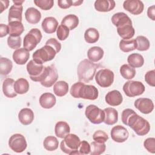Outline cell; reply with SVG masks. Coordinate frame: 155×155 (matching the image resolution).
Listing matches in <instances>:
<instances>
[{
	"label": "cell",
	"mask_w": 155,
	"mask_h": 155,
	"mask_svg": "<svg viewBox=\"0 0 155 155\" xmlns=\"http://www.w3.org/2000/svg\"><path fill=\"white\" fill-rule=\"evenodd\" d=\"M121 119L124 124L130 127L138 136H145L150 130L149 122L132 109L126 108L124 110L122 113Z\"/></svg>",
	"instance_id": "1"
},
{
	"label": "cell",
	"mask_w": 155,
	"mask_h": 155,
	"mask_svg": "<svg viewBox=\"0 0 155 155\" xmlns=\"http://www.w3.org/2000/svg\"><path fill=\"white\" fill-rule=\"evenodd\" d=\"M70 94L74 98L95 100L98 97L97 88L92 85H86L82 82H76L71 85Z\"/></svg>",
	"instance_id": "2"
},
{
	"label": "cell",
	"mask_w": 155,
	"mask_h": 155,
	"mask_svg": "<svg viewBox=\"0 0 155 155\" xmlns=\"http://www.w3.org/2000/svg\"><path fill=\"white\" fill-rule=\"evenodd\" d=\"M98 65L88 59L81 61L78 65L77 74L79 82L87 83L93 80Z\"/></svg>",
	"instance_id": "3"
},
{
	"label": "cell",
	"mask_w": 155,
	"mask_h": 155,
	"mask_svg": "<svg viewBox=\"0 0 155 155\" xmlns=\"http://www.w3.org/2000/svg\"><path fill=\"white\" fill-rule=\"evenodd\" d=\"M81 140L74 134H68L61 141L60 148L64 153L69 155L79 154L78 149L80 145Z\"/></svg>",
	"instance_id": "4"
},
{
	"label": "cell",
	"mask_w": 155,
	"mask_h": 155,
	"mask_svg": "<svg viewBox=\"0 0 155 155\" xmlns=\"http://www.w3.org/2000/svg\"><path fill=\"white\" fill-rule=\"evenodd\" d=\"M57 52L54 48L49 45H45L41 48L36 50L33 55V60L38 64H43L44 63L53 59Z\"/></svg>",
	"instance_id": "5"
},
{
	"label": "cell",
	"mask_w": 155,
	"mask_h": 155,
	"mask_svg": "<svg viewBox=\"0 0 155 155\" xmlns=\"http://www.w3.org/2000/svg\"><path fill=\"white\" fill-rule=\"evenodd\" d=\"M42 38V33L38 28H32L24 38V48L29 51H32L41 42Z\"/></svg>",
	"instance_id": "6"
},
{
	"label": "cell",
	"mask_w": 155,
	"mask_h": 155,
	"mask_svg": "<svg viewBox=\"0 0 155 155\" xmlns=\"http://www.w3.org/2000/svg\"><path fill=\"white\" fill-rule=\"evenodd\" d=\"M144 85L140 81H128L123 85V91L126 96L133 97L141 95L145 91Z\"/></svg>",
	"instance_id": "7"
},
{
	"label": "cell",
	"mask_w": 155,
	"mask_h": 155,
	"mask_svg": "<svg viewBox=\"0 0 155 155\" xmlns=\"http://www.w3.org/2000/svg\"><path fill=\"white\" fill-rule=\"evenodd\" d=\"M85 114L92 124H99L104 122L105 117L104 111L95 105L91 104L88 105L85 108Z\"/></svg>",
	"instance_id": "8"
},
{
	"label": "cell",
	"mask_w": 155,
	"mask_h": 155,
	"mask_svg": "<svg viewBox=\"0 0 155 155\" xmlns=\"http://www.w3.org/2000/svg\"><path fill=\"white\" fill-rule=\"evenodd\" d=\"M27 70L30 79L35 82H41L45 71V67L30 60L27 64Z\"/></svg>",
	"instance_id": "9"
},
{
	"label": "cell",
	"mask_w": 155,
	"mask_h": 155,
	"mask_svg": "<svg viewBox=\"0 0 155 155\" xmlns=\"http://www.w3.org/2000/svg\"><path fill=\"white\" fill-rule=\"evenodd\" d=\"M114 78V73L107 68L99 70L95 76V80L97 84L103 88H107L111 86L113 83Z\"/></svg>",
	"instance_id": "10"
},
{
	"label": "cell",
	"mask_w": 155,
	"mask_h": 155,
	"mask_svg": "<svg viewBox=\"0 0 155 155\" xmlns=\"http://www.w3.org/2000/svg\"><path fill=\"white\" fill-rule=\"evenodd\" d=\"M8 146L16 153H22L25 150L27 143L25 137L21 134H13L8 140Z\"/></svg>",
	"instance_id": "11"
},
{
	"label": "cell",
	"mask_w": 155,
	"mask_h": 155,
	"mask_svg": "<svg viewBox=\"0 0 155 155\" xmlns=\"http://www.w3.org/2000/svg\"><path fill=\"white\" fill-rule=\"evenodd\" d=\"M58 78V73L55 66L51 65L45 67V71L44 77L40 82L41 85L45 87L49 88L51 87Z\"/></svg>",
	"instance_id": "12"
},
{
	"label": "cell",
	"mask_w": 155,
	"mask_h": 155,
	"mask_svg": "<svg viewBox=\"0 0 155 155\" xmlns=\"http://www.w3.org/2000/svg\"><path fill=\"white\" fill-rule=\"evenodd\" d=\"M111 139L116 142L122 143L127 140L129 136L128 130L123 126L118 125L112 128L110 132Z\"/></svg>",
	"instance_id": "13"
},
{
	"label": "cell",
	"mask_w": 155,
	"mask_h": 155,
	"mask_svg": "<svg viewBox=\"0 0 155 155\" xmlns=\"http://www.w3.org/2000/svg\"><path fill=\"white\" fill-rule=\"evenodd\" d=\"M123 7L130 13L138 15L142 13L144 5L143 2L139 0H126L123 3Z\"/></svg>",
	"instance_id": "14"
},
{
	"label": "cell",
	"mask_w": 155,
	"mask_h": 155,
	"mask_svg": "<svg viewBox=\"0 0 155 155\" xmlns=\"http://www.w3.org/2000/svg\"><path fill=\"white\" fill-rule=\"evenodd\" d=\"M134 107L142 113L149 114L154 109V104L153 101L147 97H140L136 99L134 103Z\"/></svg>",
	"instance_id": "15"
},
{
	"label": "cell",
	"mask_w": 155,
	"mask_h": 155,
	"mask_svg": "<svg viewBox=\"0 0 155 155\" xmlns=\"http://www.w3.org/2000/svg\"><path fill=\"white\" fill-rule=\"evenodd\" d=\"M105 100L107 104L114 107L119 105L122 104L123 101V97L119 91L114 90L109 91L105 95Z\"/></svg>",
	"instance_id": "16"
},
{
	"label": "cell",
	"mask_w": 155,
	"mask_h": 155,
	"mask_svg": "<svg viewBox=\"0 0 155 155\" xmlns=\"http://www.w3.org/2000/svg\"><path fill=\"white\" fill-rule=\"evenodd\" d=\"M13 59L16 64L24 65L28 60L30 57L29 51L24 48H19L15 50L13 53Z\"/></svg>",
	"instance_id": "17"
},
{
	"label": "cell",
	"mask_w": 155,
	"mask_h": 155,
	"mask_svg": "<svg viewBox=\"0 0 155 155\" xmlns=\"http://www.w3.org/2000/svg\"><path fill=\"white\" fill-rule=\"evenodd\" d=\"M43 30L48 34L53 33L56 31L58 26L57 19L52 16L46 17L44 19L41 24Z\"/></svg>",
	"instance_id": "18"
},
{
	"label": "cell",
	"mask_w": 155,
	"mask_h": 155,
	"mask_svg": "<svg viewBox=\"0 0 155 155\" xmlns=\"http://www.w3.org/2000/svg\"><path fill=\"white\" fill-rule=\"evenodd\" d=\"M23 11V7L22 5H12L8 12V22L19 21L22 22V14Z\"/></svg>",
	"instance_id": "19"
},
{
	"label": "cell",
	"mask_w": 155,
	"mask_h": 155,
	"mask_svg": "<svg viewBox=\"0 0 155 155\" xmlns=\"http://www.w3.org/2000/svg\"><path fill=\"white\" fill-rule=\"evenodd\" d=\"M14 79L8 78H6L2 83V91L4 94L8 98H13L16 97L17 93L14 89Z\"/></svg>",
	"instance_id": "20"
},
{
	"label": "cell",
	"mask_w": 155,
	"mask_h": 155,
	"mask_svg": "<svg viewBox=\"0 0 155 155\" xmlns=\"http://www.w3.org/2000/svg\"><path fill=\"white\" fill-rule=\"evenodd\" d=\"M117 32L123 39L125 40L132 38L135 34V30L132 24H126L117 27Z\"/></svg>",
	"instance_id": "21"
},
{
	"label": "cell",
	"mask_w": 155,
	"mask_h": 155,
	"mask_svg": "<svg viewBox=\"0 0 155 155\" xmlns=\"http://www.w3.org/2000/svg\"><path fill=\"white\" fill-rule=\"evenodd\" d=\"M39 102L40 105L46 109L52 108L56 102V97L51 93H44L39 97Z\"/></svg>",
	"instance_id": "22"
},
{
	"label": "cell",
	"mask_w": 155,
	"mask_h": 155,
	"mask_svg": "<svg viewBox=\"0 0 155 155\" xmlns=\"http://www.w3.org/2000/svg\"><path fill=\"white\" fill-rule=\"evenodd\" d=\"M18 119L22 124L24 125H30L33 121L34 113L30 108H22L18 113Z\"/></svg>",
	"instance_id": "23"
},
{
	"label": "cell",
	"mask_w": 155,
	"mask_h": 155,
	"mask_svg": "<svg viewBox=\"0 0 155 155\" xmlns=\"http://www.w3.org/2000/svg\"><path fill=\"white\" fill-rule=\"evenodd\" d=\"M95 9L100 12H107L112 10L116 6L113 0H97L94 2Z\"/></svg>",
	"instance_id": "24"
},
{
	"label": "cell",
	"mask_w": 155,
	"mask_h": 155,
	"mask_svg": "<svg viewBox=\"0 0 155 155\" xmlns=\"http://www.w3.org/2000/svg\"><path fill=\"white\" fill-rule=\"evenodd\" d=\"M25 17L28 23L36 24L41 20V13L38 9L34 7H29L25 12Z\"/></svg>",
	"instance_id": "25"
},
{
	"label": "cell",
	"mask_w": 155,
	"mask_h": 155,
	"mask_svg": "<svg viewBox=\"0 0 155 155\" xmlns=\"http://www.w3.org/2000/svg\"><path fill=\"white\" fill-rule=\"evenodd\" d=\"M105 113V117L104 122L108 125L115 124L118 120V112L117 111L111 107H108L104 110Z\"/></svg>",
	"instance_id": "26"
},
{
	"label": "cell",
	"mask_w": 155,
	"mask_h": 155,
	"mask_svg": "<svg viewBox=\"0 0 155 155\" xmlns=\"http://www.w3.org/2000/svg\"><path fill=\"white\" fill-rule=\"evenodd\" d=\"M111 22L116 27L126 24H132L130 17L124 12H118L113 15L111 17Z\"/></svg>",
	"instance_id": "27"
},
{
	"label": "cell",
	"mask_w": 155,
	"mask_h": 155,
	"mask_svg": "<svg viewBox=\"0 0 155 155\" xmlns=\"http://www.w3.org/2000/svg\"><path fill=\"white\" fill-rule=\"evenodd\" d=\"M104 51L103 49L97 46H94L88 49L87 51V57L88 60L93 62H96L100 61L104 56Z\"/></svg>",
	"instance_id": "28"
},
{
	"label": "cell",
	"mask_w": 155,
	"mask_h": 155,
	"mask_svg": "<svg viewBox=\"0 0 155 155\" xmlns=\"http://www.w3.org/2000/svg\"><path fill=\"white\" fill-rule=\"evenodd\" d=\"M54 132L57 137L62 139L70 133V128L66 122L59 121L55 125Z\"/></svg>",
	"instance_id": "29"
},
{
	"label": "cell",
	"mask_w": 155,
	"mask_h": 155,
	"mask_svg": "<svg viewBox=\"0 0 155 155\" xmlns=\"http://www.w3.org/2000/svg\"><path fill=\"white\" fill-rule=\"evenodd\" d=\"M8 34L10 36H20V35L24 32V27L22 22L13 21L10 22L8 24Z\"/></svg>",
	"instance_id": "30"
},
{
	"label": "cell",
	"mask_w": 155,
	"mask_h": 155,
	"mask_svg": "<svg viewBox=\"0 0 155 155\" xmlns=\"http://www.w3.org/2000/svg\"><path fill=\"white\" fill-rule=\"evenodd\" d=\"M79 24L78 17L73 14L65 16L61 21V25L67 27L70 30H73L78 27Z\"/></svg>",
	"instance_id": "31"
},
{
	"label": "cell",
	"mask_w": 155,
	"mask_h": 155,
	"mask_svg": "<svg viewBox=\"0 0 155 155\" xmlns=\"http://www.w3.org/2000/svg\"><path fill=\"white\" fill-rule=\"evenodd\" d=\"M127 62L128 65L133 68H139L144 64L143 57L139 53H132L128 56Z\"/></svg>",
	"instance_id": "32"
},
{
	"label": "cell",
	"mask_w": 155,
	"mask_h": 155,
	"mask_svg": "<svg viewBox=\"0 0 155 155\" xmlns=\"http://www.w3.org/2000/svg\"><path fill=\"white\" fill-rule=\"evenodd\" d=\"M29 83L28 81L24 78H19L17 79L14 84V89L17 94H23L26 93L29 90Z\"/></svg>",
	"instance_id": "33"
},
{
	"label": "cell",
	"mask_w": 155,
	"mask_h": 155,
	"mask_svg": "<svg viewBox=\"0 0 155 155\" xmlns=\"http://www.w3.org/2000/svg\"><path fill=\"white\" fill-rule=\"evenodd\" d=\"M68 91V84L64 81L56 82L53 86L54 93L59 97H62L67 94Z\"/></svg>",
	"instance_id": "34"
},
{
	"label": "cell",
	"mask_w": 155,
	"mask_h": 155,
	"mask_svg": "<svg viewBox=\"0 0 155 155\" xmlns=\"http://www.w3.org/2000/svg\"><path fill=\"white\" fill-rule=\"evenodd\" d=\"M99 38V33L95 28H88L84 33L85 41L88 44H94L96 42Z\"/></svg>",
	"instance_id": "35"
},
{
	"label": "cell",
	"mask_w": 155,
	"mask_h": 155,
	"mask_svg": "<svg viewBox=\"0 0 155 155\" xmlns=\"http://www.w3.org/2000/svg\"><path fill=\"white\" fill-rule=\"evenodd\" d=\"M43 145L46 150L49 151H53L56 150L58 148L59 141L56 137L48 136L44 139L43 142Z\"/></svg>",
	"instance_id": "36"
},
{
	"label": "cell",
	"mask_w": 155,
	"mask_h": 155,
	"mask_svg": "<svg viewBox=\"0 0 155 155\" xmlns=\"http://www.w3.org/2000/svg\"><path fill=\"white\" fill-rule=\"evenodd\" d=\"M13 64L10 59L3 57L0 58V73L1 75H8L11 72Z\"/></svg>",
	"instance_id": "37"
},
{
	"label": "cell",
	"mask_w": 155,
	"mask_h": 155,
	"mask_svg": "<svg viewBox=\"0 0 155 155\" xmlns=\"http://www.w3.org/2000/svg\"><path fill=\"white\" fill-rule=\"evenodd\" d=\"M136 42L134 39H122L119 42V48L123 52L128 53L136 49Z\"/></svg>",
	"instance_id": "38"
},
{
	"label": "cell",
	"mask_w": 155,
	"mask_h": 155,
	"mask_svg": "<svg viewBox=\"0 0 155 155\" xmlns=\"http://www.w3.org/2000/svg\"><path fill=\"white\" fill-rule=\"evenodd\" d=\"M120 73L121 76L126 79H131L136 75V70L134 68L128 64H124L120 67Z\"/></svg>",
	"instance_id": "39"
},
{
	"label": "cell",
	"mask_w": 155,
	"mask_h": 155,
	"mask_svg": "<svg viewBox=\"0 0 155 155\" xmlns=\"http://www.w3.org/2000/svg\"><path fill=\"white\" fill-rule=\"evenodd\" d=\"M136 42V49L139 51H146L149 49L150 44L149 40L143 36H137L135 39Z\"/></svg>",
	"instance_id": "40"
},
{
	"label": "cell",
	"mask_w": 155,
	"mask_h": 155,
	"mask_svg": "<svg viewBox=\"0 0 155 155\" xmlns=\"http://www.w3.org/2000/svg\"><path fill=\"white\" fill-rule=\"evenodd\" d=\"M91 151L90 154L91 155H99L104 153L106 149V145L105 143L97 142L96 141L92 142L90 144Z\"/></svg>",
	"instance_id": "41"
},
{
	"label": "cell",
	"mask_w": 155,
	"mask_h": 155,
	"mask_svg": "<svg viewBox=\"0 0 155 155\" xmlns=\"http://www.w3.org/2000/svg\"><path fill=\"white\" fill-rule=\"evenodd\" d=\"M35 4L43 10H48L52 8L54 4L53 0H35Z\"/></svg>",
	"instance_id": "42"
},
{
	"label": "cell",
	"mask_w": 155,
	"mask_h": 155,
	"mask_svg": "<svg viewBox=\"0 0 155 155\" xmlns=\"http://www.w3.org/2000/svg\"><path fill=\"white\" fill-rule=\"evenodd\" d=\"M21 38L20 36H9L7 38V44L12 49H18L21 45Z\"/></svg>",
	"instance_id": "43"
},
{
	"label": "cell",
	"mask_w": 155,
	"mask_h": 155,
	"mask_svg": "<svg viewBox=\"0 0 155 155\" xmlns=\"http://www.w3.org/2000/svg\"><path fill=\"white\" fill-rule=\"evenodd\" d=\"M69 31L70 30L67 27L61 24L59 25L56 30V35L58 39L60 41L65 40L69 35Z\"/></svg>",
	"instance_id": "44"
},
{
	"label": "cell",
	"mask_w": 155,
	"mask_h": 155,
	"mask_svg": "<svg viewBox=\"0 0 155 155\" xmlns=\"http://www.w3.org/2000/svg\"><path fill=\"white\" fill-rule=\"evenodd\" d=\"M93 139L94 141L101 143H105L108 139L107 134L102 130L96 131L93 134Z\"/></svg>",
	"instance_id": "45"
},
{
	"label": "cell",
	"mask_w": 155,
	"mask_h": 155,
	"mask_svg": "<svg viewBox=\"0 0 155 155\" xmlns=\"http://www.w3.org/2000/svg\"><path fill=\"white\" fill-rule=\"evenodd\" d=\"M144 148L150 153H155V139L154 137H148L143 142Z\"/></svg>",
	"instance_id": "46"
},
{
	"label": "cell",
	"mask_w": 155,
	"mask_h": 155,
	"mask_svg": "<svg viewBox=\"0 0 155 155\" xmlns=\"http://www.w3.org/2000/svg\"><path fill=\"white\" fill-rule=\"evenodd\" d=\"M78 151L79 154L85 155L90 154L91 151V146L86 140H82L80 143Z\"/></svg>",
	"instance_id": "47"
},
{
	"label": "cell",
	"mask_w": 155,
	"mask_h": 155,
	"mask_svg": "<svg viewBox=\"0 0 155 155\" xmlns=\"http://www.w3.org/2000/svg\"><path fill=\"white\" fill-rule=\"evenodd\" d=\"M145 81L150 86H155V70L148 71L145 74Z\"/></svg>",
	"instance_id": "48"
},
{
	"label": "cell",
	"mask_w": 155,
	"mask_h": 155,
	"mask_svg": "<svg viewBox=\"0 0 155 155\" xmlns=\"http://www.w3.org/2000/svg\"><path fill=\"white\" fill-rule=\"evenodd\" d=\"M46 45H49L55 49L57 53H59L61 49V44L55 38H50L45 42Z\"/></svg>",
	"instance_id": "49"
},
{
	"label": "cell",
	"mask_w": 155,
	"mask_h": 155,
	"mask_svg": "<svg viewBox=\"0 0 155 155\" xmlns=\"http://www.w3.org/2000/svg\"><path fill=\"white\" fill-rule=\"evenodd\" d=\"M58 5L61 8L67 9L73 5V2L71 0H59Z\"/></svg>",
	"instance_id": "50"
},
{
	"label": "cell",
	"mask_w": 155,
	"mask_h": 155,
	"mask_svg": "<svg viewBox=\"0 0 155 155\" xmlns=\"http://www.w3.org/2000/svg\"><path fill=\"white\" fill-rule=\"evenodd\" d=\"M8 33H9V31H8V25L4 24H0V37L3 38L7 34H8Z\"/></svg>",
	"instance_id": "51"
},
{
	"label": "cell",
	"mask_w": 155,
	"mask_h": 155,
	"mask_svg": "<svg viewBox=\"0 0 155 155\" xmlns=\"http://www.w3.org/2000/svg\"><path fill=\"white\" fill-rule=\"evenodd\" d=\"M147 15L151 20H155V6L154 5L148 7L147 10Z\"/></svg>",
	"instance_id": "52"
},
{
	"label": "cell",
	"mask_w": 155,
	"mask_h": 155,
	"mask_svg": "<svg viewBox=\"0 0 155 155\" xmlns=\"http://www.w3.org/2000/svg\"><path fill=\"white\" fill-rule=\"evenodd\" d=\"M0 4H1V12L0 13H2V12L7 9L9 5V1L8 0H0Z\"/></svg>",
	"instance_id": "53"
},
{
	"label": "cell",
	"mask_w": 155,
	"mask_h": 155,
	"mask_svg": "<svg viewBox=\"0 0 155 155\" xmlns=\"http://www.w3.org/2000/svg\"><path fill=\"white\" fill-rule=\"evenodd\" d=\"M73 6H79L83 3V0H78V1H72Z\"/></svg>",
	"instance_id": "54"
},
{
	"label": "cell",
	"mask_w": 155,
	"mask_h": 155,
	"mask_svg": "<svg viewBox=\"0 0 155 155\" xmlns=\"http://www.w3.org/2000/svg\"><path fill=\"white\" fill-rule=\"evenodd\" d=\"M25 1L24 0H13V2L14 3V4H16V5H22V4Z\"/></svg>",
	"instance_id": "55"
}]
</instances>
